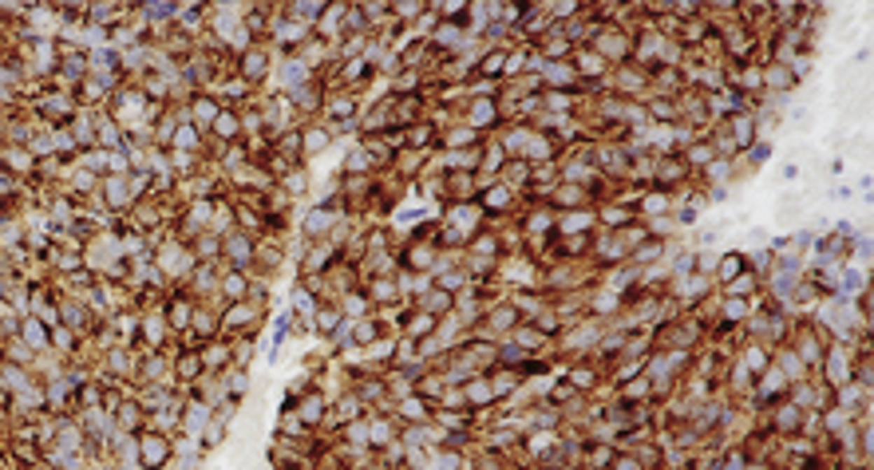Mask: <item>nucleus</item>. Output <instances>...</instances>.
I'll return each instance as SVG.
<instances>
[{
  "label": "nucleus",
  "mask_w": 874,
  "mask_h": 470,
  "mask_svg": "<svg viewBox=\"0 0 874 470\" xmlns=\"http://www.w3.org/2000/svg\"><path fill=\"white\" fill-rule=\"evenodd\" d=\"M167 455H170V443H167L162 435H158V439H155V435H146V439H143V462H146V467L162 462Z\"/></svg>",
  "instance_id": "f257e3e1"
},
{
  "label": "nucleus",
  "mask_w": 874,
  "mask_h": 470,
  "mask_svg": "<svg viewBox=\"0 0 874 470\" xmlns=\"http://www.w3.org/2000/svg\"><path fill=\"white\" fill-rule=\"evenodd\" d=\"M321 415H325V399H321V395H309V399L301 403V419L305 423H313V419H321Z\"/></svg>",
  "instance_id": "f03ea898"
},
{
  "label": "nucleus",
  "mask_w": 874,
  "mask_h": 470,
  "mask_svg": "<svg viewBox=\"0 0 874 470\" xmlns=\"http://www.w3.org/2000/svg\"><path fill=\"white\" fill-rule=\"evenodd\" d=\"M242 67H246V76H249V79H254V76H265V52H261V48H258V52H246V64H242Z\"/></svg>",
  "instance_id": "7ed1b4c3"
},
{
  "label": "nucleus",
  "mask_w": 874,
  "mask_h": 470,
  "mask_svg": "<svg viewBox=\"0 0 874 470\" xmlns=\"http://www.w3.org/2000/svg\"><path fill=\"white\" fill-rule=\"evenodd\" d=\"M744 273V257H724L720 261V280H736Z\"/></svg>",
  "instance_id": "20e7f679"
},
{
  "label": "nucleus",
  "mask_w": 874,
  "mask_h": 470,
  "mask_svg": "<svg viewBox=\"0 0 874 470\" xmlns=\"http://www.w3.org/2000/svg\"><path fill=\"white\" fill-rule=\"evenodd\" d=\"M613 470H641V462H637V459H617Z\"/></svg>",
  "instance_id": "39448f33"
}]
</instances>
